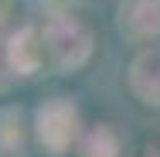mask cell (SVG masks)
<instances>
[{
	"mask_svg": "<svg viewBox=\"0 0 160 157\" xmlns=\"http://www.w3.org/2000/svg\"><path fill=\"white\" fill-rule=\"evenodd\" d=\"M41 41H44V48H48L55 68H62V72H72V68L85 65L89 55H92V34L85 31L78 21L62 17V14L48 21Z\"/></svg>",
	"mask_w": 160,
	"mask_h": 157,
	"instance_id": "1",
	"label": "cell"
},
{
	"mask_svg": "<svg viewBox=\"0 0 160 157\" xmlns=\"http://www.w3.org/2000/svg\"><path fill=\"white\" fill-rule=\"evenodd\" d=\"M75 123H78V116H75L72 102H65V99H51V102H44L38 109V137L55 154H62L65 147L72 144V137L78 130Z\"/></svg>",
	"mask_w": 160,
	"mask_h": 157,
	"instance_id": "2",
	"label": "cell"
},
{
	"mask_svg": "<svg viewBox=\"0 0 160 157\" xmlns=\"http://www.w3.org/2000/svg\"><path fill=\"white\" fill-rule=\"evenodd\" d=\"M119 24L136 41L157 38L160 34V0H126L119 7Z\"/></svg>",
	"mask_w": 160,
	"mask_h": 157,
	"instance_id": "3",
	"label": "cell"
},
{
	"mask_svg": "<svg viewBox=\"0 0 160 157\" xmlns=\"http://www.w3.org/2000/svg\"><path fill=\"white\" fill-rule=\"evenodd\" d=\"M7 58H10L14 75H31V72H38V65L44 58V41L31 28H21L7 38Z\"/></svg>",
	"mask_w": 160,
	"mask_h": 157,
	"instance_id": "4",
	"label": "cell"
},
{
	"mask_svg": "<svg viewBox=\"0 0 160 157\" xmlns=\"http://www.w3.org/2000/svg\"><path fill=\"white\" fill-rule=\"evenodd\" d=\"M129 86H133V92L140 96L143 102H160V48L143 51L133 62Z\"/></svg>",
	"mask_w": 160,
	"mask_h": 157,
	"instance_id": "5",
	"label": "cell"
},
{
	"mask_svg": "<svg viewBox=\"0 0 160 157\" xmlns=\"http://www.w3.org/2000/svg\"><path fill=\"white\" fill-rule=\"evenodd\" d=\"M116 154H119V140L109 126H96L82 144V157H116Z\"/></svg>",
	"mask_w": 160,
	"mask_h": 157,
	"instance_id": "6",
	"label": "cell"
},
{
	"mask_svg": "<svg viewBox=\"0 0 160 157\" xmlns=\"http://www.w3.org/2000/svg\"><path fill=\"white\" fill-rule=\"evenodd\" d=\"M21 144H24L21 120H17L14 113H3V116H0V147H3V154H17Z\"/></svg>",
	"mask_w": 160,
	"mask_h": 157,
	"instance_id": "7",
	"label": "cell"
},
{
	"mask_svg": "<svg viewBox=\"0 0 160 157\" xmlns=\"http://www.w3.org/2000/svg\"><path fill=\"white\" fill-rule=\"evenodd\" d=\"M14 79V68H10V58H7V41H0V89L10 86Z\"/></svg>",
	"mask_w": 160,
	"mask_h": 157,
	"instance_id": "8",
	"label": "cell"
},
{
	"mask_svg": "<svg viewBox=\"0 0 160 157\" xmlns=\"http://www.w3.org/2000/svg\"><path fill=\"white\" fill-rule=\"evenodd\" d=\"M41 3H44V7H51V10H65L72 0H41Z\"/></svg>",
	"mask_w": 160,
	"mask_h": 157,
	"instance_id": "9",
	"label": "cell"
},
{
	"mask_svg": "<svg viewBox=\"0 0 160 157\" xmlns=\"http://www.w3.org/2000/svg\"><path fill=\"white\" fill-rule=\"evenodd\" d=\"M7 3H10V0H0V21L7 17Z\"/></svg>",
	"mask_w": 160,
	"mask_h": 157,
	"instance_id": "10",
	"label": "cell"
},
{
	"mask_svg": "<svg viewBox=\"0 0 160 157\" xmlns=\"http://www.w3.org/2000/svg\"><path fill=\"white\" fill-rule=\"evenodd\" d=\"M147 157H160V150H147Z\"/></svg>",
	"mask_w": 160,
	"mask_h": 157,
	"instance_id": "11",
	"label": "cell"
}]
</instances>
